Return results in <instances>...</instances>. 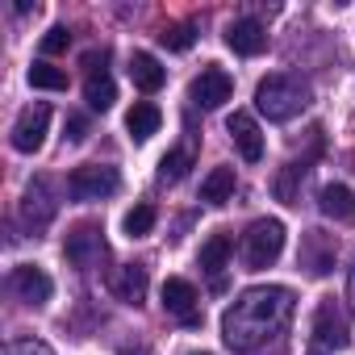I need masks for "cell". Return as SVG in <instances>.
<instances>
[{"mask_svg":"<svg viewBox=\"0 0 355 355\" xmlns=\"http://www.w3.org/2000/svg\"><path fill=\"white\" fill-rule=\"evenodd\" d=\"M293 318V293L284 284L247 288L222 318V338L239 355H263L268 343H280Z\"/></svg>","mask_w":355,"mask_h":355,"instance_id":"1","label":"cell"},{"mask_svg":"<svg viewBox=\"0 0 355 355\" xmlns=\"http://www.w3.org/2000/svg\"><path fill=\"white\" fill-rule=\"evenodd\" d=\"M309 105V84L297 80V76H263L255 84V109L268 117V121H293L301 109Z\"/></svg>","mask_w":355,"mask_h":355,"instance_id":"2","label":"cell"},{"mask_svg":"<svg viewBox=\"0 0 355 355\" xmlns=\"http://www.w3.org/2000/svg\"><path fill=\"white\" fill-rule=\"evenodd\" d=\"M280 251H284V222L259 218V222L247 226V234H243V263H247L251 272L272 268V263L280 259Z\"/></svg>","mask_w":355,"mask_h":355,"instance_id":"3","label":"cell"},{"mask_svg":"<svg viewBox=\"0 0 355 355\" xmlns=\"http://www.w3.org/2000/svg\"><path fill=\"white\" fill-rule=\"evenodd\" d=\"M347 347V313L334 305V301H322L313 309V322H309V351L318 355H334Z\"/></svg>","mask_w":355,"mask_h":355,"instance_id":"4","label":"cell"},{"mask_svg":"<svg viewBox=\"0 0 355 355\" xmlns=\"http://www.w3.org/2000/svg\"><path fill=\"white\" fill-rule=\"evenodd\" d=\"M117 184H121V175H117V167H109V163H84V167H76V171L67 175V193H71L76 201L113 197Z\"/></svg>","mask_w":355,"mask_h":355,"instance_id":"5","label":"cell"},{"mask_svg":"<svg viewBox=\"0 0 355 355\" xmlns=\"http://www.w3.org/2000/svg\"><path fill=\"white\" fill-rule=\"evenodd\" d=\"M63 255H67V263H76L80 272L96 268V263L105 259V239H101V226H96V222H80V226L63 239Z\"/></svg>","mask_w":355,"mask_h":355,"instance_id":"6","label":"cell"},{"mask_svg":"<svg viewBox=\"0 0 355 355\" xmlns=\"http://www.w3.org/2000/svg\"><path fill=\"white\" fill-rule=\"evenodd\" d=\"M46 130H51V105H42V101L38 105H26L17 113V121H13V146L21 155H34V150H42Z\"/></svg>","mask_w":355,"mask_h":355,"instance_id":"7","label":"cell"},{"mask_svg":"<svg viewBox=\"0 0 355 355\" xmlns=\"http://www.w3.org/2000/svg\"><path fill=\"white\" fill-rule=\"evenodd\" d=\"M234 96V80L222 71V67H201V76L189 84V101L193 105H201V109H222L226 101Z\"/></svg>","mask_w":355,"mask_h":355,"instance_id":"8","label":"cell"},{"mask_svg":"<svg viewBox=\"0 0 355 355\" xmlns=\"http://www.w3.org/2000/svg\"><path fill=\"white\" fill-rule=\"evenodd\" d=\"M163 309L175 313L184 326H201V309H197V288L184 276H167L163 280Z\"/></svg>","mask_w":355,"mask_h":355,"instance_id":"9","label":"cell"},{"mask_svg":"<svg viewBox=\"0 0 355 355\" xmlns=\"http://www.w3.org/2000/svg\"><path fill=\"white\" fill-rule=\"evenodd\" d=\"M9 288L26 301V305H46L51 301V293H55V284H51V276L38 268V263H21V268H13V276H9Z\"/></svg>","mask_w":355,"mask_h":355,"instance_id":"10","label":"cell"},{"mask_svg":"<svg viewBox=\"0 0 355 355\" xmlns=\"http://www.w3.org/2000/svg\"><path fill=\"white\" fill-rule=\"evenodd\" d=\"M226 46H230L234 55H243V59L263 55V51H268V30H263V21H255V17L230 21V26H226Z\"/></svg>","mask_w":355,"mask_h":355,"instance_id":"11","label":"cell"},{"mask_svg":"<svg viewBox=\"0 0 355 355\" xmlns=\"http://www.w3.org/2000/svg\"><path fill=\"white\" fill-rule=\"evenodd\" d=\"M334 255H338V247H334V239H330V234L309 230V234L301 239V268H309V276H330Z\"/></svg>","mask_w":355,"mask_h":355,"instance_id":"12","label":"cell"},{"mask_svg":"<svg viewBox=\"0 0 355 355\" xmlns=\"http://www.w3.org/2000/svg\"><path fill=\"white\" fill-rule=\"evenodd\" d=\"M55 209H59V201H55L51 184H46V180H34V184L26 189V201H21V218H26V226L42 230V226L55 218Z\"/></svg>","mask_w":355,"mask_h":355,"instance_id":"13","label":"cell"},{"mask_svg":"<svg viewBox=\"0 0 355 355\" xmlns=\"http://www.w3.org/2000/svg\"><path fill=\"white\" fill-rule=\"evenodd\" d=\"M226 125H230V138H234L239 155H243L247 163H259V159H263V134H259V121H255L251 113H234Z\"/></svg>","mask_w":355,"mask_h":355,"instance_id":"14","label":"cell"},{"mask_svg":"<svg viewBox=\"0 0 355 355\" xmlns=\"http://www.w3.org/2000/svg\"><path fill=\"white\" fill-rule=\"evenodd\" d=\"M318 209H322V218H330L338 226H355V193L347 184H326L318 193Z\"/></svg>","mask_w":355,"mask_h":355,"instance_id":"15","label":"cell"},{"mask_svg":"<svg viewBox=\"0 0 355 355\" xmlns=\"http://www.w3.org/2000/svg\"><path fill=\"white\" fill-rule=\"evenodd\" d=\"M109 288H113L117 301H125V305H142V297H146V268H142V263H125V268H117L113 280H109Z\"/></svg>","mask_w":355,"mask_h":355,"instance_id":"16","label":"cell"},{"mask_svg":"<svg viewBox=\"0 0 355 355\" xmlns=\"http://www.w3.org/2000/svg\"><path fill=\"white\" fill-rule=\"evenodd\" d=\"M84 101H88V109H96V113H105V109H113V101H117V88H113V80H109V71H105V67H96L92 59H88V80H84Z\"/></svg>","mask_w":355,"mask_h":355,"instance_id":"17","label":"cell"},{"mask_svg":"<svg viewBox=\"0 0 355 355\" xmlns=\"http://www.w3.org/2000/svg\"><path fill=\"white\" fill-rule=\"evenodd\" d=\"M230 251H234L230 234H209V239H205V247H201V272L214 276V284H218L222 272L230 268Z\"/></svg>","mask_w":355,"mask_h":355,"instance_id":"18","label":"cell"},{"mask_svg":"<svg viewBox=\"0 0 355 355\" xmlns=\"http://www.w3.org/2000/svg\"><path fill=\"white\" fill-rule=\"evenodd\" d=\"M159 125H163V113H159V105H150V101H138V105L125 113V130H130L134 142H146L150 134H159Z\"/></svg>","mask_w":355,"mask_h":355,"instance_id":"19","label":"cell"},{"mask_svg":"<svg viewBox=\"0 0 355 355\" xmlns=\"http://www.w3.org/2000/svg\"><path fill=\"white\" fill-rule=\"evenodd\" d=\"M130 80H134V88H142V92H159V88H163V80H167V71L159 67V59H155V55L138 51V55L130 59Z\"/></svg>","mask_w":355,"mask_h":355,"instance_id":"20","label":"cell"},{"mask_svg":"<svg viewBox=\"0 0 355 355\" xmlns=\"http://www.w3.org/2000/svg\"><path fill=\"white\" fill-rule=\"evenodd\" d=\"M230 197H234V167H214L201 184V201L205 205H226Z\"/></svg>","mask_w":355,"mask_h":355,"instance_id":"21","label":"cell"},{"mask_svg":"<svg viewBox=\"0 0 355 355\" xmlns=\"http://www.w3.org/2000/svg\"><path fill=\"white\" fill-rule=\"evenodd\" d=\"M193 171V150L189 146H175L159 159V180L163 184H175V180H184V175Z\"/></svg>","mask_w":355,"mask_h":355,"instance_id":"22","label":"cell"},{"mask_svg":"<svg viewBox=\"0 0 355 355\" xmlns=\"http://www.w3.org/2000/svg\"><path fill=\"white\" fill-rule=\"evenodd\" d=\"M30 84L42 88V92H67V71L51 67V63H34L30 67Z\"/></svg>","mask_w":355,"mask_h":355,"instance_id":"23","label":"cell"},{"mask_svg":"<svg viewBox=\"0 0 355 355\" xmlns=\"http://www.w3.org/2000/svg\"><path fill=\"white\" fill-rule=\"evenodd\" d=\"M155 222H159L155 205H146V201H142V205H134V209L125 214V222H121V226H125V234H130V239H146V234L155 230Z\"/></svg>","mask_w":355,"mask_h":355,"instance_id":"24","label":"cell"},{"mask_svg":"<svg viewBox=\"0 0 355 355\" xmlns=\"http://www.w3.org/2000/svg\"><path fill=\"white\" fill-rule=\"evenodd\" d=\"M305 175H309L305 163H288V167L276 175V197H280L284 205H297V180H305Z\"/></svg>","mask_w":355,"mask_h":355,"instance_id":"25","label":"cell"},{"mask_svg":"<svg viewBox=\"0 0 355 355\" xmlns=\"http://www.w3.org/2000/svg\"><path fill=\"white\" fill-rule=\"evenodd\" d=\"M159 42L167 51H189L197 42V30H193V21H175V26H163L159 30Z\"/></svg>","mask_w":355,"mask_h":355,"instance_id":"26","label":"cell"},{"mask_svg":"<svg viewBox=\"0 0 355 355\" xmlns=\"http://www.w3.org/2000/svg\"><path fill=\"white\" fill-rule=\"evenodd\" d=\"M71 46V34H67V26H55V30H46V38H42V55H63Z\"/></svg>","mask_w":355,"mask_h":355,"instance_id":"27","label":"cell"},{"mask_svg":"<svg viewBox=\"0 0 355 355\" xmlns=\"http://www.w3.org/2000/svg\"><path fill=\"white\" fill-rule=\"evenodd\" d=\"M5 355H55V351L46 343H38V338H17V343L5 347Z\"/></svg>","mask_w":355,"mask_h":355,"instance_id":"28","label":"cell"},{"mask_svg":"<svg viewBox=\"0 0 355 355\" xmlns=\"http://www.w3.org/2000/svg\"><path fill=\"white\" fill-rule=\"evenodd\" d=\"M88 138V121L84 117H67V142H84Z\"/></svg>","mask_w":355,"mask_h":355,"instance_id":"29","label":"cell"},{"mask_svg":"<svg viewBox=\"0 0 355 355\" xmlns=\"http://www.w3.org/2000/svg\"><path fill=\"white\" fill-rule=\"evenodd\" d=\"M351 297H355V268H351Z\"/></svg>","mask_w":355,"mask_h":355,"instance_id":"30","label":"cell"},{"mask_svg":"<svg viewBox=\"0 0 355 355\" xmlns=\"http://www.w3.org/2000/svg\"><path fill=\"white\" fill-rule=\"evenodd\" d=\"M193 355H209V351H193Z\"/></svg>","mask_w":355,"mask_h":355,"instance_id":"31","label":"cell"},{"mask_svg":"<svg viewBox=\"0 0 355 355\" xmlns=\"http://www.w3.org/2000/svg\"><path fill=\"white\" fill-rule=\"evenodd\" d=\"M121 355H130V351H121Z\"/></svg>","mask_w":355,"mask_h":355,"instance_id":"32","label":"cell"}]
</instances>
